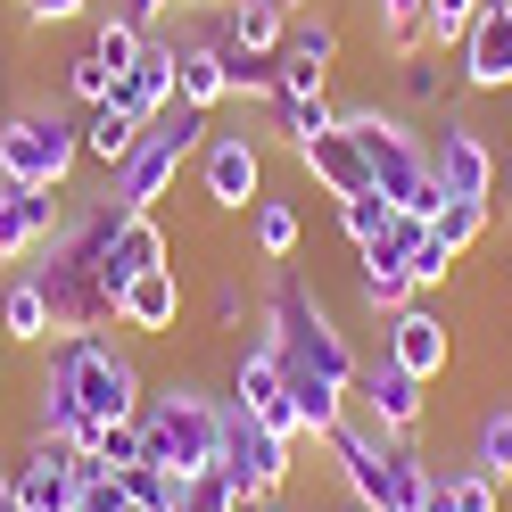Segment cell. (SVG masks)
<instances>
[{"label":"cell","mask_w":512,"mask_h":512,"mask_svg":"<svg viewBox=\"0 0 512 512\" xmlns=\"http://www.w3.org/2000/svg\"><path fill=\"white\" fill-rule=\"evenodd\" d=\"M256 331H265V339L281 347V364H290V372H323L331 389H356L364 356L347 347V331L331 323V306L314 298L290 265L273 273V290H265V323H256Z\"/></svg>","instance_id":"6da1fadb"},{"label":"cell","mask_w":512,"mask_h":512,"mask_svg":"<svg viewBox=\"0 0 512 512\" xmlns=\"http://www.w3.org/2000/svg\"><path fill=\"white\" fill-rule=\"evenodd\" d=\"M339 124L356 133L364 166H372V182H380V199H389L397 215L430 223V215L446 207V182L430 174V141L413 133V124H405L397 108H339Z\"/></svg>","instance_id":"7a4b0ae2"},{"label":"cell","mask_w":512,"mask_h":512,"mask_svg":"<svg viewBox=\"0 0 512 512\" xmlns=\"http://www.w3.org/2000/svg\"><path fill=\"white\" fill-rule=\"evenodd\" d=\"M207 116H215V108H190V100H174L166 116H149V133L133 141V157H124L116 182H108V199H116L124 215H157V199L174 190V174L207 149V133H215Z\"/></svg>","instance_id":"3957f363"},{"label":"cell","mask_w":512,"mask_h":512,"mask_svg":"<svg viewBox=\"0 0 512 512\" xmlns=\"http://www.w3.org/2000/svg\"><path fill=\"white\" fill-rule=\"evenodd\" d=\"M215 438H223V397H207L199 380H166V389L141 397V455L149 463L190 479L215 463Z\"/></svg>","instance_id":"277c9868"},{"label":"cell","mask_w":512,"mask_h":512,"mask_svg":"<svg viewBox=\"0 0 512 512\" xmlns=\"http://www.w3.org/2000/svg\"><path fill=\"white\" fill-rule=\"evenodd\" d=\"M42 372H50V380H67L75 405L91 413V422H141L149 380H141V364L124 356V347H108L100 331H91V339H50Z\"/></svg>","instance_id":"5b68a950"},{"label":"cell","mask_w":512,"mask_h":512,"mask_svg":"<svg viewBox=\"0 0 512 512\" xmlns=\"http://www.w3.org/2000/svg\"><path fill=\"white\" fill-rule=\"evenodd\" d=\"M83 166V124L58 108H17L0 124V182L25 190H67V174Z\"/></svg>","instance_id":"8992f818"},{"label":"cell","mask_w":512,"mask_h":512,"mask_svg":"<svg viewBox=\"0 0 512 512\" xmlns=\"http://www.w3.org/2000/svg\"><path fill=\"white\" fill-rule=\"evenodd\" d=\"M25 273H34V290L50 306V339H91V331L108 323V298H100V281H91L83 248H67V232L25 256Z\"/></svg>","instance_id":"52a82bcc"},{"label":"cell","mask_w":512,"mask_h":512,"mask_svg":"<svg viewBox=\"0 0 512 512\" xmlns=\"http://www.w3.org/2000/svg\"><path fill=\"white\" fill-rule=\"evenodd\" d=\"M215 471L232 479L240 496H281L298 479V463H290V438H273L265 422H256L248 405H232L223 397V438H215Z\"/></svg>","instance_id":"ba28073f"},{"label":"cell","mask_w":512,"mask_h":512,"mask_svg":"<svg viewBox=\"0 0 512 512\" xmlns=\"http://www.w3.org/2000/svg\"><path fill=\"white\" fill-rule=\"evenodd\" d=\"M199 199L215 215H248L256 199H265V149H256L248 133H207V149H199Z\"/></svg>","instance_id":"9c48e42d"},{"label":"cell","mask_w":512,"mask_h":512,"mask_svg":"<svg viewBox=\"0 0 512 512\" xmlns=\"http://www.w3.org/2000/svg\"><path fill=\"white\" fill-rule=\"evenodd\" d=\"M380 356L405 364L413 380H446V372H455V331H446V314H438V306L405 298V306L389 314V331H380Z\"/></svg>","instance_id":"30bf717a"},{"label":"cell","mask_w":512,"mask_h":512,"mask_svg":"<svg viewBox=\"0 0 512 512\" xmlns=\"http://www.w3.org/2000/svg\"><path fill=\"white\" fill-rule=\"evenodd\" d=\"M430 380H413L405 364H389V356H372L364 372H356V389H347V397H356L364 405V422L372 430H389V438H413V430H422V413H430Z\"/></svg>","instance_id":"8fae6325"},{"label":"cell","mask_w":512,"mask_h":512,"mask_svg":"<svg viewBox=\"0 0 512 512\" xmlns=\"http://www.w3.org/2000/svg\"><path fill=\"white\" fill-rule=\"evenodd\" d=\"M430 174L446 182V199H488L496 190V149L471 116H446L438 141H430Z\"/></svg>","instance_id":"7c38bea8"},{"label":"cell","mask_w":512,"mask_h":512,"mask_svg":"<svg viewBox=\"0 0 512 512\" xmlns=\"http://www.w3.org/2000/svg\"><path fill=\"white\" fill-rule=\"evenodd\" d=\"M323 446H331V471H339L347 504H372V512L389 504V479H380V463H389V430H372V422H356V413H347Z\"/></svg>","instance_id":"4fadbf2b"},{"label":"cell","mask_w":512,"mask_h":512,"mask_svg":"<svg viewBox=\"0 0 512 512\" xmlns=\"http://www.w3.org/2000/svg\"><path fill=\"white\" fill-rule=\"evenodd\" d=\"M463 58V91H512V0H488V9L471 17V34L455 42Z\"/></svg>","instance_id":"5bb4252c"},{"label":"cell","mask_w":512,"mask_h":512,"mask_svg":"<svg viewBox=\"0 0 512 512\" xmlns=\"http://www.w3.org/2000/svg\"><path fill=\"white\" fill-rule=\"evenodd\" d=\"M67 223H58V190H25L0 182V265H25L34 248H50Z\"/></svg>","instance_id":"9a60e30c"},{"label":"cell","mask_w":512,"mask_h":512,"mask_svg":"<svg viewBox=\"0 0 512 512\" xmlns=\"http://www.w3.org/2000/svg\"><path fill=\"white\" fill-rule=\"evenodd\" d=\"M298 166L331 190V199H356V190H380L372 182V166H364V149H356V133L347 124H331V133H314V141H298Z\"/></svg>","instance_id":"2e32d148"},{"label":"cell","mask_w":512,"mask_h":512,"mask_svg":"<svg viewBox=\"0 0 512 512\" xmlns=\"http://www.w3.org/2000/svg\"><path fill=\"white\" fill-rule=\"evenodd\" d=\"M116 323H124V331H141V339H166V331L182 323V273H174V265L141 273L133 290L116 298Z\"/></svg>","instance_id":"e0dca14e"},{"label":"cell","mask_w":512,"mask_h":512,"mask_svg":"<svg viewBox=\"0 0 512 512\" xmlns=\"http://www.w3.org/2000/svg\"><path fill=\"white\" fill-rule=\"evenodd\" d=\"M116 100L133 108L141 124H149V116H166V108L182 100V83H174V42H166V34H149V50H141V67H133V75L116 83Z\"/></svg>","instance_id":"ac0fdd59"},{"label":"cell","mask_w":512,"mask_h":512,"mask_svg":"<svg viewBox=\"0 0 512 512\" xmlns=\"http://www.w3.org/2000/svg\"><path fill=\"white\" fill-rule=\"evenodd\" d=\"M223 50H256V58H281L290 42V9H273V0H223Z\"/></svg>","instance_id":"d6986e66"},{"label":"cell","mask_w":512,"mask_h":512,"mask_svg":"<svg viewBox=\"0 0 512 512\" xmlns=\"http://www.w3.org/2000/svg\"><path fill=\"white\" fill-rule=\"evenodd\" d=\"M174 83L190 108H223L232 100V75H223V42L199 34V42H174Z\"/></svg>","instance_id":"ffe728a7"},{"label":"cell","mask_w":512,"mask_h":512,"mask_svg":"<svg viewBox=\"0 0 512 512\" xmlns=\"http://www.w3.org/2000/svg\"><path fill=\"white\" fill-rule=\"evenodd\" d=\"M356 290H364L372 314H397V306L413 298V273H405V248H397V240L356 248Z\"/></svg>","instance_id":"44dd1931"},{"label":"cell","mask_w":512,"mask_h":512,"mask_svg":"<svg viewBox=\"0 0 512 512\" xmlns=\"http://www.w3.org/2000/svg\"><path fill=\"white\" fill-rule=\"evenodd\" d=\"M141 133H149V124H141L133 108H124V100H100V108L83 116V157H91V166H108V174H116L124 157H133V141H141Z\"/></svg>","instance_id":"7402d4cb"},{"label":"cell","mask_w":512,"mask_h":512,"mask_svg":"<svg viewBox=\"0 0 512 512\" xmlns=\"http://www.w3.org/2000/svg\"><path fill=\"white\" fill-rule=\"evenodd\" d=\"M0 339L9 347H50V306L34 290V273H17L9 290H0Z\"/></svg>","instance_id":"603a6c76"},{"label":"cell","mask_w":512,"mask_h":512,"mask_svg":"<svg viewBox=\"0 0 512 512\" xmlns=\"http://www.w3.org/2000/svg\"><path fill=\"white\" fill-rule=\"evenodd\" d=\"M248 240H256V256H265V265H290L298 240H306V223H298L290 199H256V207H248Z\"/></svg>","instance_id":"cb8c5ba5"},{"label":"cell","mask_w":512,"mask_h":512,"mask_svg":"<svg viewBox=\"0 0 512 512\" xmlns=\"http://www.w3.org/2000/svg\"><path fill=\"white\" fill-rule=\"evenodd\" d=\"M488 223H496V207H488V199H446V207L430 215V232H438V240H446V256L463 265V256L488 240Z\"/></svg>","instance_id":"d4e9b609"},{"label":"cell","mask_w":512,"mask_h":512,"mask_svg":"<svg viewBox=\"0 0 512 512\" xmlns=\"http://www.w3.org/2000/svg\"><path fill=\"white\" fill-rule=\"evenodd\" d=\"M438 512H504V479H488L479 463H463V471H438V496H430Z\"/></svg>","instance_id":"484cf974"},{"label":"cell","mask_w":512,"mask_h":512,"mask_svg":"<svg viewBox=\"0 0 512 512\" xmlns=\"http://www.w3.org/2000/svg\"><path fill=\"white\" fill-rule=\"evenodd\" d=\"M83 50H91V58H100V67H108V75L124 83V75L141 67V50H149V34H141V25H124V17L108 9L100 25H91V42H83Z\"/></svg>","instance_id":"4316f807"},{"label":"cell","mask_w":512,"mask_h":512,"mask_svg":"<svg viewBox=\"0 0 512 512\" xmlns=\"http://www.w3.org/2000/svg\"><path fill=\"white\" fill-rule=\"evenodd\" d=\"M331 207H339V232H347V248L389 240V223H397V207L380 199V190H356V199H331Z\"/></svg>","instance_id":"83f0119b"},{"label":"cell","mask_w":512,"mask_h":512,"mask_svg":"<svg viewBox=\"0 0 512 512\" xmlns=\"http://www.w3.org/2000/svg\"><path fill=\"white\" fill-rule=\"evenodd\" d=\"M397 91H405V108H446V67H438V50H405V58H397Z\"/></svg>","instance_id":"f1b7e54d"},{"label":"cell","mask_w":512,"mask_h":512,"mask_svg":"<svg viewBox=\"0 0 512 512\" xmlns=\"http://www.w3.org/2000/svg\"><path fill=\"white\" fill-rule=\"evenodd\" d=\"M182 488H190V479L166 471V463H133V471H124V496H133V512H174Z\"/></svg>","instance_id":"f546056e"},{"label":"cell","mask_w":512,"mask_h":512,"mask_svg":"<svg viewBox=\"0 0 512 512\" xmlns=\"http://www.w3.org/2000/svg\"><path fill=\"white\" fill-rule=\"evenodd\" d=\"M471 463L488 471V479H504V488H512V405H496L488 422H479V438H471Z\"/></svg>","instance_id":"4dcf8cb0"},{"label":"cell","mask_w":512,"mask_h":512,"mask_svg":"<svg viewBox=\"0 0 512 512\" xmlns=\"http://www.w3.org/2000/svg\"><path fill=\"white\" fill-rule=\"evenodd\" d=\"M273 124H281V141H314V133H331V124H339V108H331V91H323V100H273Z\"/></svg>","instance_id":"1f68e13d"},{"label":"cell","mask_w":512,"mask_h":512,"mask_svg":"<svg viewBox=\"0 0 512 512\" xmlns=\"http://www.w3.org/2000/svg\"><path fill=\"white\" fill-rule=\"evenodd\" d=\"M479 9H488V0H430V9H422V42H430V50H455V42L471 34Z\"/></svg>","instance_id":"d6a6232c"},{"label":"cell","mask_w":512,"mask_h":512,"mask_svg":"<svg viewBox=\"0 0 512 512\" xmlns=\"http://www.w3.org/2000/svg\"><path fill=\"white\" fill-rule=\"evenodd\" d=\"M422 9H430V0H372V17H380V34H389L397 58H405V50H430V42H422Z\"/></svg>","instance_id":"836d02e7"},{"label":"cell","mask_w":512,"mask_h":512,"mask_svg":"<svg viewBox=\"0 0 512 512\" xmlns=\"http://www.w3.org/2000/svg\"><path fill=\"white\" fill-rule=\"evenodd\" d=\"M405 273H413V298H422V290H438V281L455 273V256H446V240L430 232V223L413 232V248H405Z\"/></svg>","instance_id":"e575fe53"},{"label":"cell","mask_w":512,"mask_h":512,"mask_svg":"<svg viewBox=\"0 0 512 512\" xmlns=\"http://www.w3.org/2000/svg\"><path fill=\"white\" fill-rule=\"evenodd\" d=\"M58 75H67V100H83V108L116 100V75H108L100 58H91V50H67V67H58Z\"/></svg>","instance_id":"d590c367"},{"label":"cell","mask_w":512,"mask_h":512,"mask_svg":"<svg viewBox=\"0 0 512 512\" xmlns=\"http://www.w3.org/2000/svg\"><path fill=\"white\" fill-rule=\"evenodd\" d=\"M290 58H314V67H339V25L331 17H290Z\"/></svg>","instance_id":"8d00e7d4"},{"label":"cell","mask_w":512,"mask_h":512,"mask_svg":"<svg viewBox=\"0 0 512 512\" xmlns=\"http://www.w3.org/2000/svg\"><path fill=\"white\" fill-rule=\"evenodd\" d=\"M182 504H190V512H240L248 496H240L232 479H223V471L207 463V471H190V488H182Z\"/></svg>","instance_id":"74e56055"},{"label":"cell","mask_w":512,"mask_h":512,"mask_svg":"<svg viewBox=\"0 0 512 512\" xmlns=\"http://www.w3.org/2000/svg\"><path fill=\"white\" fill-rule=\"evenodd\" d=\"M75 512H133V496H124V471H83Z\"/></svg>","instance_id":"f35d334b"},{"label":"cell","mask_w":512,"mask_h":512,"mask_svg":"<svg viewBox=\"0 0 512 512\" xmlns=\"http://www.w3.org/2000/svg\"><path fill=\"white\" fill-rule=\"evenodd\" d=\"M91 455H100L108 471H133V463H149V455H141V422H108V430H100V446H91Z\"/></svg>","instance_id":"ab89813d"},{"label":"cell","mask_w":512,"mask_h":512,"mask_svg":"<svg viewBox=\"0 0 512 512\" xmlns=\"http://www.w3.org/2000/svg\"><path fill=\"white\" fill-rule=\"evenodd\" d=\"M17 17H25V25H83L91 0H17Z\"/></svg>","instance_id":"60d3db41"},{"label":"cell","mask_w":512,"mask_h":512,"mask_svg":"<svg viewBox=\"0 0 512 512\" xmlns=\"http://www.w3.org/2000/svg\"><path fill=\"white\" fill-rule=\"evenodd\" d=\"M240 323H248V290L223 281V290H215V331H240Z\"/></svg>","instance_id":"b9f144b4"},{"label":"cell","mask_w":512,"mask_h":512,"mask_svg":"<svg viewBox=\"0 0 512 512\" xmlns=\"http://www.w3.org/2000/svg\"><path fill=\"white\" fill-rule=\"evenodd\" d=\"M240 512H290V504H281V496H248Z\"/></svg>","instance_id":"7bdbcfd3"},{"label":"cell","mask_w":512,"mask_h":512,"mask_svg":"<svg viewBox=\"0 0 512 512\" xmlns=\"http://www.w3.org/2000/svg\"><path fill=\"white\" fill-rule=\"evenodd\" d=\"M0 512H17V496H9V463H0Z\"/></svg>","instance_id":"ee69618b"},{"label":"cell","mask_w":512,"mask_h":512,"mask_svg":"<svg viewBox=\"0 0 512 512\" xmlns=\"http://www.w3.org/2000/svg\"><path fill=\"white\" fill-rule=\"evenodd\" d=\"M273 9H290V17H306V9H314V0H273Z\"/></svg>","instance_id":"f6af8a7d"},{"label":"cell","mask_w":512,"mask_h":512,"mask_svg":"<svg viewBox=\"0 0 512 512\" xmlns=\"http://www.w3.org/2000/svg\"><path fill=\"white\" fill-rule=\"evenodd\" d=\"M190 9H223V0H190Z\"/></svg>","instance_id":"bcb514c9"},{"label":"cell","mask_w":512,"mask_h":512,"mask_svg":"<svg viewBox=\"0 0 512 512\" xmlns=\"http://www.w3.org/2000/svg\"><path fill=\"white\" fill-rule=\"evenodd\" d=\"M347 512H372V504H347Z\"/></svg>","instance_id":"7dc6e473"},{"label":"cell","mask_w":512,"mask_h":512,"mask_svg":"<svg viewBox=\"0 0 512 512\" xmlns=\"http://www.w3.org/2000/svg\"><path fill=\"white\" fill-rule=\"evenodd\" d=\"M157 9H174V0H157Z\"/></svg>","instance_id":"c3c4849f"},{"label":"cell","mask_w":512,"mask_h":512,"mask_svg":"<svg viewBox=\"0 0 512 512\" xmlns=\"http://www.w3.org/2000/svg\"><path fill=\"white\" fill-rule=\"evenodd\" d=\"M0 389H9V372H0Z\"/></svg>","instance_id":"681fc988"},{"label":"cell","mask_w":512,"mask_h":512,"mask_svg":"<svg viewBox=\"0 0 512 512\" xmlns=\"http://www.w3.org/2000/svg\"><path fill=\"white\" fill-rule=\"evenodd\" d=\"M174 512H190V504H174Z\"/></svg>","instance_id":"f907efd6"},{"label":"cell","mask_w":512,"mask_h":512,"mask_svg":"<svg viewBox=\"0 0 512 512\" xmlns=\"http://www.w3.org/2000/svg\"><path fill=\"white\" fill-rule=\"evenodd\" d=\"M430 512H438V504H430Z\"/></svg>","instance_id":"816d5d0a"}]
</instances>
